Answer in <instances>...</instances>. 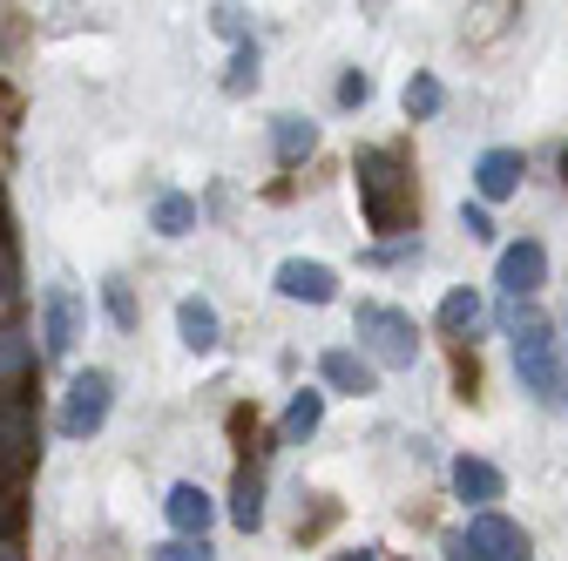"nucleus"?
Masks as SVG:
<instances>
[{"label":"nucleus","instance_id":"nucleus-1","mask_svg":"<svg viewBox=\"0 0 568 561\" xmlns=\"http://www.w3.org/2000/svg\"><path fill=\"white\" fill-rule=\"evenodd\" d=\"M515 373L521 386L548 406V412H568V366H561V338L548 318H515Z\"/></svg>","mask_w":568,"mask_h":561},{"label":"nucleus","instance_id":"nucleus-2","mask_svg":"<svg viewBox=\"0 0 568 561\" xmlns=\"http://www.w3.org/2000/svg\"><path fill=\"white\" fill-rule=\"evenodd\" d=\"M359 203L373 231H406L413 224V183H399L393 150H359Z\"/></svg>","mask_w":568,"mask_h":561},{"label":"nucleus","instance_id":"nucleus-3","mask_svg":"<svg viewBox=\"0 0 568 561\" xmlns=\"http://www.w3.org/2000/svg\"><path fill=\"white\" fill-rule=\"evenodd\" d=\"M352 332H359V345L379 359V366H393V373H406L413 359H419V332H413V312H399V305H379V298H366L359 312H352Z\"/></svg>","mask_w":568,"mask_h":561},{"label":"nucleus","instance_id":"nucleus-4","mask_svg":"<svg viewBox=\"0 0 568 561\" xmlns=\"http://www.w3.org/2000/svg\"><path fill=\"white\" fill-rule=\"evenodd\" d=\"M109 406H115V373H102V366L75 373V379H68V392H61V434L68 440H95L102 419H109Z\"/></svg>","mask_w":568,"mask_h":561},{"label":"nucleus","instance_id":"nucleus-5","mask_svg":"<svg viewBox=\"0 0 568 561\" xmlns=\"http://www.w3.org/2000/svg\"><path fill=\"white\" fill-rule=\"evenodd\" d=\"M460 541L474 548V561H535V541H528L508 514H494V508H487V514H474Z\"/></svg>","mask_w":568,"mask_h":561},{"label":"nucleus","instance_id":"nucleus-6","mask_svg":"<svg viewBox=\"0 0 568 561\" xmlns=\"http://www.w3.org/2000/svg\"><path fill=\"white\" fill-rule=\"evenodd\" d=\"M494 285H501L508 298H535V292L548 285V251H541L535 237L508 244V251H501V264H494Z\"/></svg>","mask_w":568,"mask_h":561},{"label":"nucleus","instance_id":"nucleus-7","mask_svg":"<svg viewBox=\"0 0 568 561\" xmlns=\"http://www.w3.org/2000/svg\"><path fill=\"white\" fill-rule=\"evenodd\" d=\"M271 285H277L284 298H298V305H332V298H338V271L318 264V257H284Z\"/></svg>","mask_w":568,"mask_h":561},{"label":"nucleus","instance_id":"nucleus-8","mask_svg":"<svg viewBox=\"0 0 568 561\" xmlns=\"http://www.w3.org/2000/svg\"><path fill=\"white\" fill-rule=\"evenodd\" d=\"M163 514H170L176 541H203L210 521H217V501H210L196 480H176V487H170V501H163Z\"/></svg>","mask_w":568,"mask_h":561},{"label":"nucleus","instance_id":"nucleus-9","mask_svg":"<svg viewBox=\"0 0 568 561\" xmlns=\"http://www.w3.org/2000/svg\"><path fill=\"white\" fill-rule=\"evenodd\" d=\"M454 494H460L474 514H487L494 501L508 494V473L494 467V460H474V453H460V460H454Z\"/></svg>","mask_w":568,"mask_h":561},{"label":"nucleus","instance_id":"nucleus-10","mask_svg":"<svg viewBox=\"0 0 568 561\" xmlns=\"http://www.w3.org/2000/svg\"><path fill=\"white\" fill-rule=\"evenodd\" d=\"M75 292H68V285H48L41 292V353L48 359H68V345H75Z\"/></svg>","mask_w":568,"mask_h":561},{"label":"nucleus","instance_id":"nucleus-11","mask_svg":"<svg viewBox=\"0 0 568 561\" xmlns=\"http://www.w3.org/2000/svg\"><path fill=\"white\" fill-rule=\"evenodd\" d=\"M521 176H528L521 150H487V156L474 163V190H480V210H487V203H508V196L521 190Z\"/></svg>","mask_w":568,"mask_h":561},{"label":"nucleus","instance_id":"nucleus-12","mask_svg":"<svg viewBox=\"0 0 568 561\" xmlns=\"http://www.w3.org/2000/svg\"><path fill=\"white\" fill-rule=\"evenodd\" d=\"M176 332H183L190 353H217L224 318H217V305H210V298H183V305H176Z\"/></svg>","mask_w":568,"mask_h":561},{"label":"nucleus","instance_id":"nucleus-13","mask_svg":"<svg viewBox=\"0 0 568 561\" xmlns=\"http://www.w3.org/2000/svg\"><path fill=\"white\" fill-rule=\"evenodd\" d=\"M318 373H325L332 392H352V399H366V392H373V366H366L359 353H345V345H332V353L318 359Z\"/></svg>","mask_w":568,"mask_h":561},{"label":"nucleus","instance_id":"nucleus-14","mask_svg":"<svg viewBox=\"0 0 568 561\" xmlns=\"http://www.w3.org/2000/svg\"><path fill=\"white\" fill-rule=\"evenodd\" d=\"M271 150H277V163H305V156L318 150V129H312L305 115H277V122H271Z\"/></svg>","mask_w":568,"mask_h":561},{"label":"nucleus","instance_id":"nucleus-15","mask_svg":"<svg viewBox=\"0 0 568 561\" xmlns=\"http://www.w3.org/2000/svg\"><path fill=\"white\" fill-rule=\"evenodd\" d=\"M318 419H325V392L305 386V392H292V406H284V427H277V434L292 440V447H305V440L318 434Z\"/></svg>","mask_w":568,"mask_h":561},{"label":"nucleus","instance_id":"nucleus-16","mask_svg":"<svg viewBox=\"0 0 568 561\" xmlns=\"http://www.w3.org/2000/svg\"><path fill=\"white\" fill-rule=\"evenodd\" d=\"M231 521H237L244 534H257V528H264V480H257L251 467L231 480Z\"/></svg>","mask_w":568,"mask_h":561},{"label":"nucleus","instance_id":"nucleus-17","mask_svg":"<svg viewBox=\"0 0 568 561\" xmlns=\"http://www.w3.org/2000/svg\"><path fill=\"white\" fill-rule=\"evenodd\" d=\"M150 224H156L163 237H190V231H196V203H190V196H176V190H156Z\"/></svg>","mask_w":568,"mask_h":561},{"label":"nucleus","instance_id":"nucleus-18","mask_svg":"<svg viewBox=\"0 0 568 561\" xmlns=\"http://www.w3.org/2000/svg\"><path fill=\"white\" fill-rule=\"evenodd\" d=\"M474 325H480V292H467V285H460V292H447V298H440V332L467 338Z\"/></svg>","mask_w":568,"mask_h":561},{"label":"nucleus","instance_id":"nucleus-19","mask_svg":"<svg viewBox=\"0 0 568 561\" xmlns=\"http://www.w3.org/2000/svg\"><path fill=\"white\" fill-rule=\"evenodd\" d=\"M440 109H447V89H440V75H413V82H406V115H413V122L440 115Z\"/></svg>","mask_w":568,"mask_h":561},{"label":"nucleus","instance_id":"nucleus-20","mask_svg":"<svg viewBox=\"0 0 568 561\" xmlns=\"http://www.w3.org/2000/svg\"><path fill=\"white\" fill-rule=\"evenodd\" d=\"M257 41H237V54H231V75H224V89L231 95H244V89H257Z\"/></svg>","mask_w":568,"mask_h":561},{"label":"nucleus","instance_id":"nucleus-21","mask_svg":"<svg viewBox=\"0 0 568 561\" xmlns=\"http://www.w3.org/2000/svg\"><path fill=\"white\" fill-rule=\"evenodd\" d=\"M102 298H109V318L129 332L135 325V305H129V285H122V277H109V285H102Z\"/></svg>","mask_w":568,"mask_h":561},{"label":"nucleus","instance_id":"nucleus-22","mask_svg":"<svg viewBox=\"0 0 568 561\" xmlns=\"http://www.w3.org/2000/svg\"><path fill=\"white\" fill-rule=\"evenodd\" d=\"M156 561H217V554H210V541H163Z\"/></svg>","mask_w":568,"mask_h":561},{"label":"nucleus","instance_id":"nucleus-23","mask_svg":"<svg viewBox=\"0 0 568 561\" xmlns=\"http://www.w3.org/2000/svg\"><path fill=\"white\" fill-rule=\"evenodd\" d=\"M210 28H217V34H231V41H251V34H244V14H237V8H210Z\"/></svg>","mask_w":568,"mask_h":561},{"label":"nucleus","instance_id":"nucleus-24","mask_svg":"<svg viewBox=\"0 0 568 561\" xmlns=\"http://www.w3.org/2000/svg\"><path fill=\"white\" fill-rule=\"evenodd\" d=\"M366 95H373V82H366V75H359V68H352V75H345V82H338V102H345V109H359V102H366Z\"/></svg>","mask_w":568,"mask_h":561},{"label":"nucleus","instance_id":"nucleus-25","mask_svg":"<svg viewBox=\"0 0 568 561\" xmlns=\"http://www.w3.org/2000/svg\"><path fill=\"white\" fill-rule=\"evenodd\" d=\"M460 224H467V237H494V217H487L480 203H467V210H460Z\"/></svg>","mask_w":568,"mask_h":561},{"label":"nucleus","instance_id":"nucleus-26","mask_svg":"<svg viewBox=\"0 0 568 561\" xmlns=\"http://www.w3.org/2000/svg\"><path fill=\"white\" fill-rule=\"evenodd\" d=\"M447 561H474V548H467L460 534H447Z\"/></svg>","mask_w":568,"mask_h":561},{"label":"nucleus","instance_id":"nucleus-27","mask_svg":"<svg viewBox=\"0 0 568 561\" xmlns=\"http://www.w3.org/2000/svg\"><path fill=\"white\" fill-rule=\"evenodd\" d=\"M338 561H379V554H373V548H352V554H338Z\"/></svg>","mask_w":568,"mask_h":561},{"label":"nucleus","instance_id":"nucleus-28","mask_svg":"<svg viewBox=\"0 0 568 561\" xmlns=\"http://www.w3.org/2000/svg\"><path fill=\"white\" fill-rule=\"evenodd\" d=\"M0 561H14V548H8V541H0Z\"/></svg>","mask_w":568,"mask_h":561}]
</instances>
